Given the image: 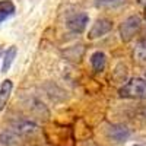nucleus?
Returning <instances> with one entry per match:
<instances>
[{
    "label": "nucleus",
    "instance_id": "f257e3e1",
    "mask_svg": "<svg viewBox=\"0 0 146 146\" xmlns=\"http://www.w3.org/2000/svg\"><path fill=\"white\" fill-rule=\"evenodd\" d=\"M120 95L124 96V98H131V100H145L146 98V82L140 78L131 79L120 89Z\"/></svg>",
    "mask_w": 146,
    "mask_h": 146
},
{
    "label": "nucleus",
    "instance_id": "f03ea898",
    "mask_svg": "<svg viewBox=\"0 0 146 146\" xmlns=\"http://www.w3.org/2000/svg\"><path fill=\"white\" fill-rule=\"evenodd\" d=\"M140 23H142V21H140L139 16H130V18H127L123 23H121V27H120L121 40H123L124 42L130 41L133 36L136 35V32L139 31Z\"/></svg>",
    "mask_w": 146,
    "mask_h": 146
},
{
    "label": "nucleus",
    "instance_id": "7ed1b4c3",
    "mask_svg": "<svg viewBox=\"0 0 146 146\" xmlns=\"http://www.w3.org/2000/svg\"><path fill=\"white\" fill-rule=\"evenodd\" d=\"M113 28V22L107 19V18H101V19H96L95 23L92 25V28L89 29L88 34V38L89 40H95V38H100V36L105 35L107 32H110Z\"/></svg>",
    "mask_w": 146,
    "mask_h": 146
},
{
    "label": "nucleus",
    "instance_id": "20e7f679",
    "mask_svg": "<svg viewBox=\"0 0 146 146\" xmlns=\"http://www.w3.org/2000/svg\"><path fill=\"white\" fill-rule=\"evenodd\" d=\"M88 23H89V18H88L86 13H78V15H75L73 18L69 19L67 27L72 32L80 34V32H83L85 29H86Z\"/></svg>",
    "mask_w": 146,
    "mask_h": 146
},
{
    "label": "nucleus",
    "instance_id": "39448f33",
    "mask_svg": "<svg viewBox=\"0 0 146 146\" xmlns=\"http://www.w3.org/2000/svg\"><path fill=\"white\" fill-rule=\"evenodd\" d=\"M12 89H13V83H12L10 79H6L2 82L0 85V111H3L9 98H10V94H12Z\"/></svg>",
    "mask_w": 146,
    "mask_h": 146
},
{
    "label": "nucleus",
    "instance_id": "423d86ee",
    "mask_svg": "<svg viewBox=\"0 0 146 146\" xmlns=\"http://www.w3.org/2000/svg\"><path fill=\"white\" fill-rule=\"evenodd\" d=\"M15 12H16V7L12 0H0V23L12 18L15 15Z\"/></svg>",
    "mask_w": 146,
    "mask_h": 146
},
{
    "label": "nucleus",
    "instance_id": "0eeeda50",
    "mask_svg": "<svg viewBox=\"0 0 146 146\" xmlns=\"http://www.w3.org/2000/svg\"><path fill=\"white\" fill-rule=\"evenodd\" d=\"M91 66L95 72H102L107 66V56L102 51H95L91 56Z\"/></svg>",
    "mask_w": 146,
    "mask_h": 146
},
{
    "label": "nucleus",
    "instance_id": "6e6552de",
    "mask_svg": "<svg viewBox=\"0 0 146 146\" xmlns=\"http://www.w3.org/2000/svg\"><path fill=\"white\" fill-rule=\"evenodd\" d=\"M16 53H18V50H16L15 45L9 47L7 50L3 53V58H2V72H3V73L10 69L12 63H13V60H15V57H16Z\"/></svg>",
    "mask_w": 146,
    "mask_h": 146
},
{
    "label": "nucleus",
    "instance_id": "1a4fd4ad",
    "mask_svg": "<svg viewBox=\"0 0 146 146\" xmlns=\"http://www.w3.org/2000/svg\"><path fill=\"white\" fill-rule=\"evenodd\" d=\"M126 3V0H95L96 7H104V9H115Z\"/></svg>",
    "mask_w": 146,
    "mask_h": 146
},
{
    "label": "nucleus",
    "instance_id": "9d476101",
    "mask_svg": "<svg viewBox=\"0 0 146 146\" xmlns=\"http://www.w3.org/2000/svg\"><path fill=\"white\" fill-rule=\"evenodd\" d=\"M111 137L115 142H124L129 137V131L123 127H113L111 129Z\"/></svg>",
    "mask_w": 146,
    "mask_h": 146
},
{
    "label": "nucleus",
    "instance_id": "9b49d317",
    "mask_svg": "<svg viewBox=\"0 0 146 146\" xmlns=\"http://www.w3.org/2000/svg\"><path fill=\"white\" fill-rule=\"evenodd\" d=\"M3 58V47H0V60Z\"/></svg>",
    "mask_w": 146,
    "mask_h": 146
},
{
    "label": "nucleus",
    "instance_id": "f8f14e48",
    "mask_svg": "<svg viewBox=\"0 0 146 146\" xmlns=\"http://www.w3.org/2000/svg\"><path fill=\"white\" fill-rule=\"evenodd\" d=\"M139 3L140 5H146V0H139Z\"/></svg>",
    "mask_w": 146,
    "mask_h": 146
},
{
    "label": "nucleus",
    "instance_id": "ddd939ff",
    "mask_svg": "<svg viewBox=\"0 0 146 146\" xmlns=\"http://www.w3.org/2000/svg\"><path fill=\"white\" fill-rule=\"evenodd\" d=\"M145 18H146V9H145Z\"/></svg>",
    "mask_w": 146,
    "mask_h": 146
},
{
    "label": "nucleus",
    "instance_id": "4468645a",
    "mask_svg": "<svg viewBox=\"0 0 146 146\" xmlns=\"http://www.w3.org/2000/svg\"><path fill=\"white\" fill-rule=\"evenodd\" d=\"M135 146H140V145H135Z\"/></svg>",
    "mask_w": 146,
    "mask_h": 146
},
{
    "label": "nucleus",
    "instance_id": "2eb2a0df",
    "mask_svg": "<svg viewBox=\"0 0 146 146\" xmlns=\"http://www.w3.org/2000/svg\"><path fill=\"white\" fill-rule=\"evenodd\" d=\"M145 76H146V73H145Z\"/></svg>",
    "mask_w": 146,
    "mask_h": 146
}]
</instances>
